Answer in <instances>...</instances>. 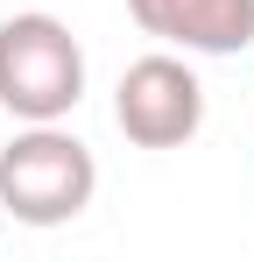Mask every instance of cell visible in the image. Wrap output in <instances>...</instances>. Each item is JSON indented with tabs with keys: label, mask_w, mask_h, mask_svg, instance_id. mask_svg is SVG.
Returning a JSON list of instances; mask_svg holds the SVG:
<instances>
[{
	"label": "cell",
	"mask_w": 254,
	"mask_h": 262,
	"mask_svg": "<svg viewBox=\"0 0 254 262\" xmlns=\"http://www.w3.org/2000/svg\"><path fill=\"white\" fill-rule=\"evenodd\" d=\"M99 191V163L64 121H21L0 149V213L21 227H71Z\"/></svg>",
	"instance_id": "cell-1"
},
{
	"label": "cell",
	"mask_w": 254,
	"mask_h": 262,
	"mask_svg": "<svg viewBox=\"0 0 254 262\" xmlns=\"http://www.w3.org/2000/svg\"><path fill=\"white\" fill-rule=\"evenodd\" d=\"M85 99V50L57 14H7L0 21V106L14 121H64Z\"/></svg>",
	"instance_id": "cell-2"
},
{
	"label": "cell",
	"mask_w": 254,
	"mask_h": 262,
	"mask_svg": "<svg viewBox=\"0 0 254 262\" xmlns=\"http://www.w3.org/2000/svg\"><path fill=\"white\" fill-rule=\"evenodd\" d=\"M113 121L134 149H184L205 128V85L176 50H148L113 85Z\"/></svg>",
	"instance_id": "cell-3"
},
{
	"label": "cell",
	"mask_w": 254,
	"mask_h": 262,
	"mask_svg": "<svg viewBox=\"0 0 254 262\" xmlns=\"http://www.w3.org/2000/svg\"><path fill=\"white\" fill-rule=\"evenodd\" d=\"M127 14L184 57H240L254 43V0H127Z\"/></svg>",
	"instance_id": "cell-4"
}]
</instances>
